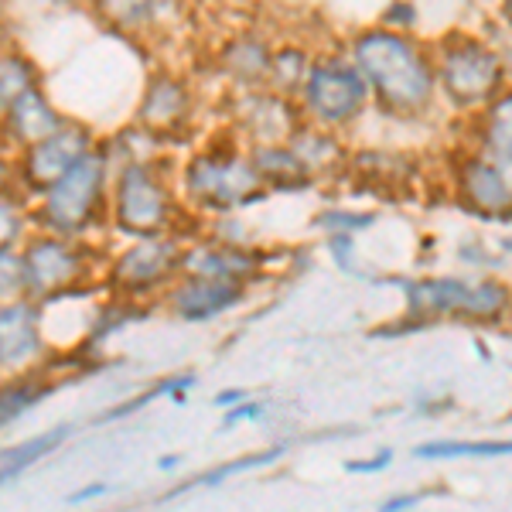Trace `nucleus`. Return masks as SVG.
Listing matches in <instances>:
<instances>
[{
	"label": "nucleus",
	"mask_w": 512,
	"mask_h": 512,
	"mask_svg": "<svg viewBox=\"0 0 512 512\" xmlns=\"http://www.w3.org/2000/svg\"><path fill=\"white\" fill-rule=\"evenodd\" d=\"M195 216L185 209L168 158L137 161L113 168L110 181V229L123 239L181 236L192 239Z\"/></svg>",
	"instance_id": "f257e3e1"
},
{
	"label": "nucleus",
	"mask_w": 512,
	"mask_h": 512,
	"mask_svg": "<svg viewBox=\"0 0 512 512\" xmlns=\"http://www.w3.org/2000/svg\"><path fill=\"white\" fill-rule=\"evenodd\" d=\"M195 390V376L192 373H181V376H168L154 386V396H168L171 403H185V396Z\"/></svg>",
	"instance_id": "2f4dec72"
},
{
	"label": "nucleus",
	"mask_w": 512,
	"mask_h": 512,
	"mask_svg": "<svg viewBox=\"0 0 512 512\" xmlns=\"http://www.w3.org/2000/svg\"><path fill=\"white\" fill-rule=\"evenodd\" d=\"M134 123L151 137H158L164 147H175L178 140L192 137V123H195L192 79L178 76L171 69H154L137 96Z\"/></svg>",
	"instance_id": "1a4fd4ad"
},
{
	"label": "nucleus",
	"mask_w": 512,
	"mask_h": 512,
	"mask_svg": "<svg viewBox=\"0 0 512 512\" xmlns=\"http://www.w3.org/2000/svg\"><path fill=\"white\" fill-rule=\"evenodd\" d=\"M502 76H506V69H502L499 55L472 38L444 48L441 69H437V79H441L444 93L458 106L492 103V96L499 93V86H502Z\"/></svg>",
	"instance_id": "9b49d317"
},
{
	"label": "nucleus",
	"mask_w": 512,
	"mask_h": 512,
	"mask_svg": "<svg viewBox=\"0 0 512 512\" xmlns=\"http://www.w3.org/2000/svg\"><path fill=\"white\" fill-rule=\"evenodd\" d=\"M164 7H168V0H89L93 18L103 24V28H110L113 35H123V38L158 31Z\"/></svg>",
	"instance_id": "a211bd4d"
},
{
	"label": "nucleus",
	"mask_w": 512,
	"mask_h": 512,
	"mask_svg": "<svg viewBox=\"0 0 512 512\" xmlns=\"http://www.w3.org/2000/svg\"><path fill=\"white\" fill-rule=\"evenodd\" d=\"M311 72V59L304 48L297 45H280L270 52V69H267V86L274 93H284V96H297Z\"/></svg>",
	"instance_id": "393cba45"
},
{
	"label": "nucleus",
	"mask_w": 512,
	"mask_h": 512,
	"mask_svg": "<svg viewBox=\"0 0 512 512\" xmlns=\"http://www.w3.org/2000/svg\"><path fill=\"white\" fill-rule=\"evenodd\" d=\"M96 144H99V134L93 127L65 117V123L55 134H48L45 140H38V144L14 154L11 188H18L24 198L35 202L45 188H52L55 181H59L76 161L86 158Z\"/></svg>",
	"instance_id": "0eeeda50"
},
{
	"label": "nucleus",
	"mask_w": 512,
	"mask_h": 512,
	"mask_svg": "<svg viewBox=\"0 0 512 512\" xmlns=\"http://www.w3.org/2000/svg\"><path fill=\"white\" fill-rule=\"evenodd\" d=\"M461 192H465V202L472 205V209L489 212V216L512 205V188H509L506 175L489 161L465 164V171H461Z\"/></svg>",
	"instance_id": "412c9836"
},
{
	"label": "nucleus",
	"mask_w": 512,
	"mask_h": 512,
	"mask_svg": "<svg viewBox=\"0 0 512 512\" xmlns=\"http://www.w3.org/2000/svg\"><path fill=\"white\" fill-rule=\"evenodd\" d=\"M31 233H35L31 198H24L18 188H4L0 192V250H21Z\"/></svg>",
	"instance_id": "b1692460"
},
{
	"label": "nucleus",
	"mask_w": 512,
	"mask_h": 512,
	"mask_svg": "<svg viewBox=\"0 0 512 512\" xmlns=\"http://www.w3.org/2000/svg\"><path fill=\"white\" fill-rule=\"evenodd\" d=\"M69 434H72L69 427H59V431L38 434V437H31V441L14 444V448H4L0 451V485L11 482V478H18L24 468H31L35 461L45 458V454H52Z\"/></svg>",
	"instance_id": "a878e982"
},
{
	"label": "nucleus",
	"mask_w": 512,
	"mask_h": 512,
	"mask_svg": "<svg viewBox=\"0 0 512 512\" xmlns=\"http://www.w3.org/2000/svg\"><path fill=\"white\" fill-rule=\"evenodd\" d=\"M297 103H301V113H308L315 123L335 130L342 123H352L366 110L369 86L362 79V72L355 69V62L321 59L311 62L308 79H304L301 93H297Z\"/></svg>",
	"instance_id": "6e6552de"
},
{
	"label": "nucleus",
	"mask_w": 512,
	"mask_h": 512,
	"mask_svg": "<svg viewBox=\"0 0 512 512\" xmlns=\"http://www.w3.org/2000/svg\"><path fill=\"white\" fill-rule=\"evenodd\" d=\"M243 301H246V284L181 274L175 284L164 291L158 304L175 321H185V325H205V321H216L219 315H229V311L239 308Z\"/></svg>",
	"instance_id": "ddd939ff"
},
{
	"label": "nucleus",
	"mask_w": 512,
	"mask_h": 512,
	"mask_svg": "<svg viewBox=\"0 0 512 512\" xmlns=\"http://www.w3.org/2000/svg\"><path fill=\"white\" fill-rule=\"evenodd\" d=\"M62 123H65V113L52 103V99H48L45 82H41V86L21 93L18 99H14L11 110L0 117V140L18 154V151H24V147L45 140L48 134H55Z\"/></svg>",
	"instance_id": "dca6fc26"
},
{
	"label": "nucleus",
	"mask_w": 512,
	"mask_h": 512,
	"mask_svg": "<svg viewBox=\"0 0 512 512\" xmlns=\"http://www.w3.org/2000/svg\"><path fill=\"white\" fill-rule=\"evenodd\" d=\"M239 400H246V390H222L216 396V407H236Z\"/></svg>",
	"instance_id": "e433bc0d"
},
{
	"label": "nucleus",
	"mask_w": 512,
	"mask_h": 512,
	"mask_svg": "<svg viewBox=\"0 0 512 512\" xmlns=\"http://www.w3.org/2000/svg\"><path fill=\"white\" fill-rule=\"evenodd\" d=\"M287 147L297 154V161L304 164V171H308V178H318V175H328V171H338L345 164V154H342V144H338V137L332 134V127H308V123H301V127L294 130L291 140H287Z\"/></svg>",
	"instance_id": "aec40b11"
},
{
	"label": "nucleus",
	"mask_w": 512,
	"mask_h": 512,
	"mask_svg": "<svg viewBox=\"0 0 512 512\" xmlns=\"http://www.w3.org/2000/svg\"><path fill=\"white\" fill-rule=\"evenodd\" d=\"M48 345L45 315L35 297H14L0 301V376L28 373V369L48 366Z\"/></svg>",
	"instance_id": "f8f14e48"
},
{
	"label": "nucleus",
	"mask_w": 512,
	"mask_h": 512,
	"mask_svg": "<svg viewBox=\"0 0 512 512\" xmlns=\"http://www.w3.org/2000/svg\"><path fill=\"white\" fill-rule=\"evenodd\" d=\"M55 390H59V379H55V373H48V366L0 376V431L11 427L14 420H21L24 414H31Z\"/></svg>",
	"instance_id": "f3484780"
},
{
	"label": "nucleus",
	"mask_w": 512,
	"mask_h": 512,
	"mask_svg": "<svg viewBox=\"0 0 512 512\" xmlns=\"http://www.w3.org/2000/svg\"><path fill=\"white\" fill-rule=\"evenodd\" d=\"M390 461H393L390 451H379L373 461H349L345 468H349V472H376V468H386Z\"/></svg>",
	"instance_id": "f704fd0d"
},
{
	"label": "nucleus",
	"mask_w": 512,
	"mask_h": 512,
	"mask_svg": "<svg viewBox=\"0 0 512 512\" xmlns=\"http://www.w3.org/2000/svg\"><path fill=\"white\" fill-rule=\"evenodd\" d=\"M263 270V256L246 243L219 236H192L181 250V274L185 277H212V280H236L250 287Z\"/></svg>",
	"instance_id": "4468645a"
},
{
	"label": "nucleus",
	"mask_w": 512,
	"mask_h": 512,
	"mask_svg": "<svg viewBox=\"0 0 512 512\" xmlns=\"http://www.w3.org/2000/svg\"><path fill=\"white\" fill-rule=\"evenodd\" d=\"M250 161L263 188H301L308 185V171L287 144H250Z\"/></svg>",
	"instance_id": "4be33fe9"
},
{
	"label": "nucleus",
	"mask_w": 512,
	"mask_h": 512,
	"mask_svg": "<svg viewBox=\"0 0 512 512\" xmlns=\"http://www.w3.org/2000/svg\"><path fill=\"white\" fill-rule=\"evenodd\" d=\"M106 492H110V485H106V482H96V485H86V489L72 492V495H69V502H89V499H99V495H106Z\"/></svg>",
	"instance_id": "c9c22d12"
},
{
	"label": "nucleus",
	"mask_w": 512,
	"mask_h": 512,
	"mask_svg": "<svg viewBox=\"0 0 512 512\" xmlns=\"http://www.w3.org/2000/svg\"><path fill=\"white\" fill-rule=\"evenodd\" d=\"M352 62L366 79L369 96H376V103L390 113L410 117L431 106L434 69L414 41L390 28L366 31L352 41Z\"/></svg>",
	"instance_id": "f03ea898"
},
{
	"label": "nucleus",
	"mask_w": 512,
	"mask_h": 512,
	"mask_svg": "<svg viewBox=\"0 0 512 512\" xmlns=\"http://www.w3.org/2000/svg\"><path fill=\"white\" fill-rule=\"evenodd\" d=\"M110 181L113 161L103 144H96L86 158L72 164L52 188H45L31 202L35 229L76 239H93L99 229H110Z\"/></svg>",
	"instance_id": "20e7f679"
},
{
	"label": "nucleus",
	"mask_w": 512,
	"mask_h": 512,
	"mask_svg": "<svg viewBox=\"0 0 512 512\" xmlns=\"http://www.w3.org/2000/svg\"><path fill=\"white\" fill-rule=\"evenodd\" d=\"M373 216H349V212H325L318 216V226H328L332 236H355V229L369 226Z\"/></svg>",
	"instance_id": "c756f323"
},
{
	"label": "nucleus",
	"mask_w": 512,
	"mask_h": 512,
	"mask_svg": "<svg viewBox=\"0 0 512 512\" xmlns=\"http://www.w3.org/2000/svg\"><path fill=\"white\" fill-rule=\"evenodd\" d=\"M18 4H35V7H62V4H72V0H18Z\"/></svg>",
	"instance_id": "4c0bfd02"
},
{
	"label": "nucleus",
	"mask_w": 512,
	"mask_h": 512,
	"mask_svg": "<svg viewBox=\"0 0 512 512\" xmlns=\"http://www.w3.org/2000/svg\"><path fill=\"white\" fill-rule=\"evenodd\" d=\"M263 414H267V407L256 400H239L236 407H226V420H222V427L226 431H233L236 424H243V420H260Z\"/></svg>",
	"instance_id": "473e14b6"
},
{
	"label": "nucleus",
	"mask_w": 512,
	"mask_h": 512,
	"mask_svg": "<svg viewBox=\"0 0 512 512\" xmlns=\"http://www.w3.org/2000/svg\"><path fill=\"white\" fill-rule=\"evenodd\" d=\"M175 185L192 216H233L256 198H263V181L256 175L250 151L236 144H209L188 151L175 168Z\"/></svg>",
	"instance_id": "7ed1b4c3"
},
{
	"label": "nucleus",
	"mask_w": 512,
	"mask_h": 512,
	"mask_svg": "<svg viewBox=\"0 0 512 512\" xmlns=\"http://www.w3.org/2000/svg\"><path fill=\"white\" fill-rule=\"evenodd\" d=\"M506 21H509V28H512V0H506Z\"/></svg>",
	"instance_id": "a19ab883"
},
{
	"label": "nucleus",
	"mask_w": 512,
	"mask_h": 512,
	"mask_svg": "<svg viewBox=\"0 0 512 512\" xmlns=\"http://www.w3.org/2000/svg\"><path fill=\"white\" fill-rule=\"evenodd\" d=\"M280 454H284V448L263 451V454H256V458H243V461H233V465H226V468H222V472H212V475H205L202 482H205V485H216L219 478H229V475H236V472H246V468H260V465H270V461H277Z\"/></svg>",
	"instance_id": "7c9ffc66"
},
{
	"label": "nucleus",
	"mask_w": 512,
	"mask_h": 512,
	"mask_svg": "<svg viewBox=\"0 0 512 512\" xmlns=\"http://www.w3.org/2000/svg\"><path fill=\"white\" fill-rule=\"evenodd\" d=\"M181 250H185L181 236L127 239L120 253L106 256L99 287L117 301L147 308V304L161 301L164 291L181 277Z\"/></svg>",
	"instance_id": "423d86ee"
},
{
	"label": "nucleus",
	"mask_w": 512,
	"mask_h": 512,
	"mask_svg": "<svg viewBox=\"0 0 512 512\" xmlns=\"http://www.w3.org/2000/svg\"><path fill=\"white\" fill-rule=\"evenodd\" d=\"M24 260V294L38 304L59 301V297L96 291L103 277L106 253L96 250L93 239L59 236L35 229L21 246Z\"/></svg>",
	"instance_id": "39448f33"
},
{
	"label": "nucleus",
	"mask_w": 512,
	"mask_h": 512,
	"mask_svg": "<svg viewBox=\"0 0 512 512\" xmlns=\"http://www.w3.org/2000/svg\"><path fill=\"white\" fill-rule=\"evenodd\" d=\"M178 465H181V458H161V461H158L161 472H171V468H178Z\"/></svg>",
	"instance_id": "58836bf2"
},
{
	"label": "nucleus",
	"mask_w": 512,
	"mask_h": 512,
	"mask_svg": "<svg viewBox=\"0 0 512 512\" xmlns=\"http://www.w3.org/2000/svg\"><path fill=\"white\" fill-rule=\"evenodd\" d=\"M41 82H45V76H41V65L31 59L24 48H18L14 41L0 48V117L11 110L14 99H18L21 93L41 86Z\"/></svg>",
	"instance_id": "5701e85b"
},
{
	"label": "nucleus",
	"mask_w": 512,
	"mask_h": 512,
	"mask_svg": "<svg viewBox=\"0 0 512 512\" xmlns=\"http://www.w3.org/2000/svg\"><path fill=\"white\" fill-rule=\"evenodd\" d=\"M4 45H11V35H7V21L0 18V48H4Z\"/></svg>",
	"instance_id": "ea45409f"
},
{
	"label": "nucleus",
	"mask_w": 512,
	"mask_h": 512,
	"mask_svg": "<svg viewBox=\"0 0 512 512\" xmlns=\"http://www.w3.org/2000/svg\"><path fill=\"white\" fill-rule=\"evenodd\" d=\"M270 52H274V45L246 35V38L229 41V45L222 48L219 65L239 89H256V86H267Z\"/></svg>",
	"instance_id": "6ab92c4d"
},
{
	"label": "nucleus",
	"mask_w": 512,
	"mask_h": 512,
	"mask_svg": "<svg viewBox=\"0 0 512 512\" xmlns=\"http://www.w3.org/2000/svg\"><path fill=\"white\" fill-rule=\"evenodd\" d=\"M410 315L434 318V315H461L475 321H492L506 311L509 294L499 284H465V280L441 277L410 284Z\"/></svg>",
	"instance_id": "9d476101"
},
{
	"label": "nucleus",
	"mask_w": 512,
	"mask_h": 512,
	"mask_svg": "<svg viewBox=\"0 0 512 512\" xmlns=\"http://www.w3.org/2000/svg\"><path fill=\"white\" fill-rule=\"evenodd\" d=\"M485 144L492 154L512 161V93L495 99L489 106V117H485Z\"/></svg>",
	"instance_id": "cd10ccee"
},
{
	"label": "nucleus",
	"mask_w": 512,
	"mask_h": 512,
	"mask_svg": "<svg viewBox=\"0 0 512 512\" xmlns=\"http://www.w3.org/2000/svg\"><path fill=\"white\" fill-rule=\"evenodd\" d=\"M24 297V260L21 250H0V301Z\"/></svg>",
	"instance_id": "c85d7f7f"
},
{
	"label": "nucleus",
	"mask_w": 512,
	"mask_h": 512,
	"mask_svg": "<svg viewBox=\"0 0 512 512\" xmlns=\"http://www.w3.org/2000/svg\"><path fill=\"white\" fill-rule=\"evenodd\" d=\"M417 458H499L512 454V441H431L414 451Z\"/></svg>",
	"instance_id": "bb28decb"
},
{
	"label": "nucleus",
	"mask_w": 512,
	"mask_h": 512,
	"mask_svg": "<svg viewBox=\"0 0 512 512\" xmlns=\"http://www.w3.org/2000/svg\"><path fill=\"white\" fill-rule=\"evenodd\" d=\"M236 103V127L250 144H287L291 134L301 127V103L294 96L274 93L270 86L239 89Z\"/></svg>",
	"instance_id": "2eb2a0df"
},
{
	"label": "nucleus",
	"mask_w": 512,
	"mask_h": 512,
	"mask_svg": "<svg viewBox=\"0 0 512 512\" xmlns=\"http://www.w3.org/2000/svg\"><path fill=\"white\" fill-rule=\"evenodd\" d=\"M11 181H14V151L0 140V192L11 188Z\"/></svg>",
	"instance_id": "72a5a7b5"
}]
</instances>
